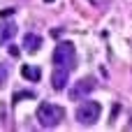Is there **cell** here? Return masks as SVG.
<instances>
[{"label":"cell","mask_w":132,"mask_h":132,"mask_svg":"<svg viewBox=\"0 0 132 132\" xmlns=\"http://www.w3.org/2000/svg\"><path fill=\"white\" fill-rule=\"evenodd\" d=\"M63 118H65V109H63V107H58V104L42 102V104L37 107V121H39V125H42V128H46V130H51V128L60 125V121H63Z\"/></svg>","instance_id":"obj_1"},{"label":"cell","mask_w":132,"mask_h":132,"mask_svg":"<svg viewBox=\"0 0 132 132\" xmlns=\"http://www.w3.org/2000/svg\"><path fill=\"white\" fill-rule=\"evenodd\" d=\"M100 114H102V104L100 102H95V100H81V104L77 107V111H74V116H77V121L84 125V128H90V125H95L97 123V118H100Z\"/></svg>","instance_id":"obj_2"},{"label":"cell","mask_w":132,"mask_h":132,"mask_svg":"<svg viewBox=\"0 0 132 132\" xmlns=\"http://www.w3.org/2000/svg\"><path fill=\"white\" fill-rule=\"evenodd\" d=\"M53 65L65 67V70H70V72L77 67V51H74V44H72V42H60V44H56Z\"/></svg>","instance_id":"obj_3"},{"label":"cell","mask_w":132,"mask_h":132,"mask_svg":"<svg viewBox=\"0 0 132 132\" xmlns=\"http://www.w3.org/2000/svg\"><path fill=\"white\" fill-rule=\"evenodd\" d=\"M95 84H97V81H95L93 77H84L81 81H77V84L70 88V100H72V102H81L84 97H88V95L95 90Z\"/></svg>","instance_id":"obj_4"},{"label":"cell","mask_w":132,"mask_h":132,"mask_svg":"<svg viewBox=\"0 0 132 132\" xmlns=\"http://www.w3.org/2000/svg\"><path fill=\"white\" fill-rule=\"evenodd\" d=\"M70 84V70L53 65V74H51V88L53 90H65V86Z\"/></svg>","instance_id":"obj_5"},{"label":"cell","mask_w":132,"mask_h":132,"mask_svg":"<svg viewBox=\"0 0 132 132\" xmlns=\"http://www.w3.org/2000/svg\"><path fill=\"white\" fill-rule=\"evenodd\" d=\"M39 46H42V37H39L37 32H28V35L23 37V49H26L28 53L39 51Z\"/></svg>","instance_id":"obj_6"},{"label":"cell","mask_w":132,"mask_h":132,"mask_svg":"<svg viewBox=\"0 0 132 132\" xmlns=\"http://www.w3.org/2000/svg\"><path fill=\"white\" fill-rule=\"evenodd\" d=\"M21 74H23V79H28L32 84H37L42 79V70L35 67V65H21Z\"/></svg>","instance_id":"obj_7"},{"label":"cell","mask_w":132,"mask_h":132,"mask_svg":"<svg viewBox=\"0 0 132 132\" xmlns=\"http://www.w3.org/2000/svg\"><path fill=\"white\" fill-rule=\"evenodd\" d=\"M16 23H5V26H0V42H7V39H12L14 35H16Z\"/></svg>","instance_id":"obj_8"},{"label":"cell","mask_w":132,"mask_h":132,"mask_svg":"<svg viewBox=\"0 0 132 132\" xmlns=\"http://www.w3.org/2000/svg\"><path fill=\"white\" fill-rule=\"evenodd\" d=\"M21 100H35V93H32V90H16V93L12 95V102L19 104Z\"/></svg>","instance_id":"obj_9"},{"label":"cell","mask_w":132,"mask_h":132,"mask_svg":"<svg viewBox=\"0 0 132 132\" xmlns=\"http://www.w3.org/2000/svg\"><path fill=\"white\" fill-rule=\"evenodd\" d=\"M7 77H9V67H7L5 63H0V88L7 84Z\"/></svg>","instance_id":"obj_10"},{"label":"cell","mask_w":132,"mask_h":132,"mask_svg":"<svg viewBox=\"0 0 132 132\" xmlns=\"http://www.w3.org/2000/svg\"><path fill=\"white\" fill-rule=\"evenodd\" d=\"M14 12H16L14 7H7V9H2V12H0V19H9V16H12Z\"/></svg>","instance_id":"obj_11"},{"label":"cell","mask_w":132,"mask_h":132,"mask_svg":"<svg viewBox=\"0 0 132 132\" xmlns=\"http://www.w3.org/2000/svg\"><path fill=\"white\" fill-rule=\"evenodd\" d=\"M60 35H63V30H60V28H53V30H51V37H53V39H58Z\"/></svg>","instance_id":"obj_12"},{"label":"cell","mask_w":132,"mask_h":132,"mask_svg":"<svg viewBox=\"0 0 132 132\" xmlns=\"http://www.w3.org/2000/svg\"><path fill=\"white\" fill-rule=\"evenodd\" d=\"M44 2H56V0H44Z\"/></svg>","instance_id":"obj_13"},{"label":"cell","mask_w":132,"mask_h":132,"mask_svg":"<svg viewBox=\"0 0 132 132\" xmlns=\"http://www.w3.org/2000/svg\"><path fill=\"white\" fill-rule=\"evenodd\" d=\"M130 128H132V118H130Z\"/></svg>","instance_id":"obj_14"},{"label":"cell","mask_w":132,"mask_h":132,"mask_svg":"<svg viewBox=\"0 0 132 132\" xmlns=\"http://www.w3.org/2000/svg\"><path fill=\"white\" fill-rule=\"evenodd\" d=\"M93 2H100V0H93Z\"/></svg>","instance_id":"obj_15"}]
</instances>
